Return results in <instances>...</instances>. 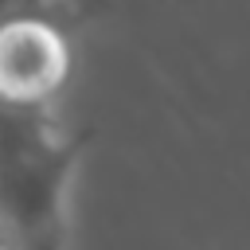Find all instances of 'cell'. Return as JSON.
<instances>
[{
    "label": "cell",
    "instance_id": "cell-1",
    "mask_svg": "<svg viewBox=\"0 0 250 250\" xmlns=\"http://www.w3.org/2000/svg\"><path fill=\"white\" fill-rule=\"evenodd\" d=\"M82 145L86 137L59 129L47 105L4 102V250H62Z\"/></svg>",
    "mask_w": 250,
    "mask_h": 250
},
{
    "label": "cell",
    "instance_id": "cell-2",
    "mask_svg": "<svg viewBox=\"0 0 250 250\" xmlns=\"http://www.w3.org/2000/svg\"><path fill=\"white\" fill-rule=\"evenodd\" d=\"M66 66H70V47L55 23L31 12L8 16L4 47H0L4 102L47 105V98L66 82Z\"/></svg>",
    "mask_w": 250,
    "mask_h": 250
}]
</instances>
